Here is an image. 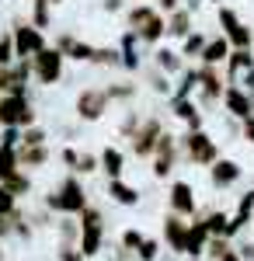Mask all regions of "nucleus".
Returning a JSON list of instances; mask_svg holds the SVG:
<instances>
[{
  "label": "nucleus",
  "mask_w": 254,
  "mask_h": 261,
  "mask_svg": "<svg viewBox=\"0 0 254 261\" xmlns=\"http://www.w3.org/2000/svg\"><path fill=\"white\" fill-rule=\"evenodd\" d=\"M177 7H185V4H181V0H157V11H160V14H171Z\"/></svg>",
  "instance_id": "nucleus-53"
},
{
  "label": "nucleus",
  "mask_w": 254,
  "mask_h": 261,
  "mask_svg": "<svg viewBox=\"0 0 254 261\" xmlns=\"http://www.w3.org/2000/svg\"><path fill=\"white\" fill-rule=\"evenodd\" d=\"M150 56H154V66H157V70H164L167 77H177V73L188 66V60L181 56V49H171V45H157Z\"/></svg>",
  "instance_id": "nucleus-16"
},
{
  "label": "nucleus",
  "mask_w": 254,
  "mask_h": 261,
  "mask_svg": "<svg viewBox=\"0 0 254 261\" xmlns=\"http://www.w3.org/2000/svg\"><path fill=\"white\" fill-rule=\"evenodd\" d=\"M206 254H209V261H244L240 251H237V244L226 241V237H213L209 247H206Z\"/></svg>",
  "instance_id": "nucleus-26"
},
{
  "label": "nucleus",
  "mask_w": 254,
  "mask_h": 261,
  "mask_svg": "<svg viewBox=\"0 0 254 261\" xmlns=\"http://www.w3.org/2000/svg\"><path fill=\"white\" fill-rule=\"evenodd\" d=\"M11 63H18V53H14V35H11V32H4V35H0V66H11Z\"/></svg>",
  "instance_id": "nucleus-40"
},
{
  "label": "nucleus",
  "mask_w": 254,
  "mask_h": 261,
  "mask_svg": "<svg viewBox=\"0 0 254 261\" xmlns=\"http://www.w3.org/2000/svg\"><path fill=\"white\" fill-rule=\"evenodd\" d=\"M0 185H7V188H11V192H14L18 199H24V195L32 192V174H28V171H14L11 178L0 181Z\"/></svg>",
  "instance_id": "nucleus-34"
},
{
  "label": "nucleus",
  "mask_w": 254,
  "mask_h": 261,
  "mask_svg": "<svg viewBox=\"0 0 254 261\" xmlns=\"http://www.w3.org/2000/svg\"><path fill=\"white\" fill-rule=\"evenodd\" d=\"M108 94H105V87H84L73 101V112H77L80 122H101L105 119V112H108Z\"/></svg>",
  "instance_id": "nucleus-9"
},
{
  "label": "nucleus",
  "mask_w": 254,
  "mask_h": 261,
  "mask_svg": "<svg viewBox=\"0 0 254 261\" xmlns=\"http://www.w3.org/2000/svg\"><path fill=\"white\" fill-rule=\"evenodd\" d=\"M143 241H146V233H143V230H136V226L122 230V247H125V251H133V254H136Z\"/></svg>",
  "instance_id": "nucleus-43"
},
{
  "label": "nucleus",
  "mask_w": 254,
  "mask_h": 261,
  "mask_svg": "<svg viewBox=\"0 0 254 261\" xmlns=\"http://www.w3.org/2000/svg\"><path fill=\"white\" fill-rule=\"evenodd\" d=\"M0 261H4V247H0Z\"/></svg>",
  "instance_id": "nucleus-59"
},
{
  "label": "nucleus",
  "mask_w": 254,
  "mask_h": 261,
  "mask_svg": "<svg viewBox=\"0 0 254 261\" xmlns=\"http://www.w3.org/2000/svg\"><path fill=\"white\" fill-rule=\"evenodd\" d=\"M177 161H181V140H177L174 133L164 129V136H160V143H157L154 157H150V171H154V178L157 181H167L171 174H174Z\"/></svg>",
  "instance_id": "nucleus-3"
},
{
  "label": "nucleus",
  "mask_w": 254,
  "mask_h": 261,
  "mask_svg": "<svg viewBox=\"0 0 254 261\" xmlns=\"http://www.w3.org/2000/svg\"><path fill=\"white\" fill-rule=\"evenodd\" d=\"M213 241V233H209V226H206V216L195 213L192 223H188V237H185V254L188 258H202L206 254V247Z\"/></svg>",
  "instance_id": "nucleus-12"
},
{
  "label": "nucleus",
  "mask_w": 254,
  "mask_h": 261,
  "mask_svg": "<svg viewBox=\"0 0 254 261\" xmlns=\"http://www.w3.org/2000/svg\"><path fill=\"white\" fill-rule=\"evenodd\" d=\"M202 4H206V0H185V7H188V11H192V14H195L198 7H202Z\"/></svg>",
  "instance_id": "nucleus-57"
},
{
  "label": "nucleus",
  "mask_w": 254,
  "mask_h": 261,
  "mask_svg": "<svg viewBox=\"0 0 254 261\" xmlns=\"http://www.w3.org/2000/svg\"><path fill=\"white\" fill-rule=\"evenodd\" d=\"M14 213H18V195L7 185H0V216H14Z\"/></svg>",
  "instance_id": "nucleus-42"
},
{
  "label": "nucleus",
  "mask_w": 254,
  "mask_h": 261,
  "mask_svg": "<svg viewBox=\"0 0 254 261\" xmlns=\"http://www.w3.org/2000/svg\"><path fill=\"white\" fill-rule=\"evenodd\" d=\"M94 53H98V45H91V42H84V39H73V45L66 49V60L91 63V60H94Z\"/></svg>",
  "instance_id": "nucleus-33"
},
{
  "label": "nucleus",
  "mask_w": 254,
  "mask_h": 261,
  "mask_svg": "<svg viewBox=\"0 0 254 261\" xmlns=\"http://www.w3.org/2000/svg\"><path fill=\"white\" fill-rule=\"evenodd\" d=\"M240 178H244V167H240L234 157H219V161L209 167V185H213L216 192H226V188H234Z\"/></svg>",
  "instance_id": "nucleus-11"
},
{
  "label": "nucleus",
  "mask_w": 254,
  "mask_h": 261,
  "mask_svg": "<svg viewBox=\"0 0 254 261\" xmlns=\"http://www.w3.org/2000/svg\"><path fill=\"white\" fill-rule=\"evenodd\" d=\"M122 7H125V0H101V11L105 14H118Z\"/></svg>",
  "instance_id": "nucleus-54"
},
{
  "label": "nucleus",
  "mask_w": 254,
  "mask_h": 261,
  "mask_svg": "<svg viewBox=\"0 0 254 261\" xmlns=\"http://www.w3.org/2000/svg\"><path fill=\"white\" fill-rule=\"evenodd\" d=\"M77 223H80V226H94V223H105V213H101L98 205H87V209H84V213L77 216Z\"/></svg>",
  "instance_id": "nucleus-47"
},
{
  "label": "nucleus",
  "mask_w": 254,
  "mask_h": 261,
  "mask_svg": "<svg viewBox=\"0 0 254 261\" xmlns=\"http://www.w3.org/2000/svg\"><path fill=\"white\" fill-rule=\"evenodd\" d=\"M146 84L154 87L160 98H171V94H174V84H171V77H167L164 70H157V66L150 70V73H146Z\"/></svg>",
  "instance_id": "nucleus-32"
},
{
  "label": "nucleus",
  "mask_w": 254,
  "mask_h": 261,
  "mask_svg": "<svg viewBox=\"0 0 254 261\" xmlns=\"http://www.w3.org/2000/svg\"><path fill=\"white\" fill-rule=\"evenodd\" d=\"M223 91H226V73L223 66H202L198 63V105L202 108H213V105H223Z\"/></svg>",
  "instance_id": "nucleus-5"
},
{
  "label": "nucleus",
  "mask_w": 254,
  "mask_h": 261,
  "mask_svg": "<svg viewBox=\"0 0 254 261\" xmlns=\"http://www.w3.org/2000/svg\"><path fill=\"white\" fill-rule=\"evenodd\" d=\"M87 205H91V199H87V188H84V181L77 174H66L45 195V209H53L56 216H80Z\"/></svg>",
  "instance_id": "nucleus-1"
},
{
  "label": "nucleus",
  "mask_w": 254,
  "mask_h": 261,
  "mask_svg": "<svg viewBox=\"0 0 254 261\" xmlns=\"http://www.w3.org/2000/svg\"><path fill=\"white\" fill-rule=\"evenodd\" d=\"M139 112L136 108H129V112H125V119H122V125H118V136H122V140H133V133H136L139 129Z\"/></svg>",
  "instance_id": "nucleus-41"
},
{
  "label": "nucleus",
  "mask_w": 254,
  "mask_h": 261,
  "mask_svg": "<svg viewBox=\"0 0 254 261\" xmlns=\"http://www.w3.org/2000/svg\"><path fill=\"white\" fill-rule=\"evenodd\" d=\"M206 216V226H209V233L213 237H226V223H230V213H223V209H213V213H202Z\"/></svg>",
  "instance_id": "nucleus-35"
},
{
  "label": "nucleus",
  "mask_w": 254,
  "mask_h": 261,
  "mask_svg": "<svg viewBox=\"0 0 254 261\" xmlns=\"http://www.w3.org/2000/svg\"><path fill=\"white\" fill-rule=\"evenodd\" d=\"M254 66V53L251 49H234L230 60L223 63V73H226V84H240V77Z\"/></svg>",
  "instance_id": "nucleus-20"
},
{
  "label": "nucleus",
  "mask_w": 254,
  "mask_h": 261,
  "mask_svg": "<svg viewBox=\"0 0 254 261\" xmlns=\"http://www.w3.org/2000/svg\"><path fill=\"white\" fill-rule=\"evenodd\" d=\"M14 171H21V157L18 150H11V146H0V181H7Z\"/></svg>",
  "instance_id": "nucleus-31"
},
{
  "label": "nucleus",
  "mask_w": 254,
  "mask_h": 261,
  "mask_svg": "<svg viewBox=\"0 0 254 261\" xmlns=\"http://www.w3.org/2000/svg\"><path fill=\"white\" fill-rule=\"evenodd\" d=\"M108 195H112V202L125 205V209L139 205V188H136V185H129L125 178H112V181H108Z\"/></svg>",
  "instance_id": "nucleus-23"
},
{
  "label": "nucleus",
  "mask_w": 254,
  "mask_h": 261,
  "mask_svg": "<svg viewBox=\"0 0 254 261\" xmlns=\"http://www.w3.org/2000/svg\"><path fill=\"white\" fill-rule=\"evenodd\" d=\"M0 129H4V125H0Z\"/></svg>",
  "instance_id": "nucleus-62"
},
{
  "label": "nucleus",
  "mask_w": 254,
  "mask_h": 261,
  "mask_svg": "<svg viewBox=\"0 0 254 261\" xmlns=\"http://www.w3.org/2000/svg\"><path fill=\"white\" fill-rule=\"evenodd\" d=\"M56 258H59V261H87L84 254H80V247H77V244H59Z\"/></svg>",
  "instance_id": "nucleus-48"
},
{
  "label": "nucleus",
  "mask_w": 254,
  "mask_h": 261,
  "mask_svg": "<svg viewBox=\"0 0 254 261\" xmlns=\"http://www.w3.org/2000/svg\"><path fill=\"white\" fill-rule=\"evenodd\" d=\"M154 14H157V7H150V4L136 0V4H133L129 11H125V28H129V32H139V28H143L146 21L154 18Z\"/></svg>",
  "instance_id": "nucleus-28"
},
{
  "label": "nucleus",
  "mask_w": 254,
  "mask_h": 261,
  "mask_svg": "<svg viewBox=\"0 0 254 261\" xmlns=\"http://www.w3.org/2000/svg\"><path fill=\"white\" fill-rule=\"evenodd\" d=\"M56 226H59V241H63V244H77L80 241V223H77V216H63Z\"/></svg>",
  "instance_id": "nucleus-37"
},
{
  "label": "nucleus",
  "mask_w": 254,
  "mask_h": 261,
  "mask_svg": "<svg viewBox=\"0 0 254 261\" xmlns=\"http://www.w3.org/2000/svg\"><path fill=\"white\" fill-rule=\"evenodd\" d=\"M240 87H244L247 94H251V91H254V66H251V70H247V73H244V77H240Z\"/></svg>",
  "instance_id": "nucleus-56"
},
{
  "label": "nucleus",
  "mask_w": 254,
  "mask_h": 261,
  "mask_svg": "<svg viewBox=\"0 0 254 261\" xmlns=\"http://www.w3.org/2000/svg\"><path fill=\"white\" fill-rule=\"evenodd\" d=\"M206 42H209V35L195 28V32L188 35V39H181V56H185L188 63H192V60L198 63V56H202V49H206Z\"/></svg>",
  "instance_id": "nucleus-30"
},
{
  "label": "nucleus",
  "mask_w": 254,
  "mask_h": 261,
  "mask_svg": "<svg viewBox=\"0 0 254 261\" xmlns=\"http://www.w3.org/2000/svg\"><path fill=\"white\" fill-rule=\"evenodd\" d=\"M0 146L18 150V146H21V129H14V125H4V129H0Z\"/></svg>",
  "instance_id": "nucleus-46"
},
{
  "label": "nucleus",
  "mask_w": 254,
  "mask_h": 261,
  "mask_svg": "<svg viewBox=\"0 0 254 261\" xmlns=\"http://www.w3.org/2000/svg\"><path fill=\"white\" fill-rule=\"evenodd\" d=\"M164 136V122L157 119V115H146V119L139 122V129L133 133V140H129V150H133V157L139 161H150L157 150V143Z\"/></svg>",
  "instance_id": "nucleus-7"
},
{
  "label": "nucleus",
  "mask_w": 254,
  "mask_h": 261,
  "mask_svg": "<svg viewBox=\"0 0 254 261\" xmlns=\"http://www.w3.org/2000/svg\"><path fill=\"white\" fill-rule=\"evenodd\" d=\"M237 251H240V258H244V261H254V244H251V241L237 244Z\"/></svg>",
  "instance_id": "nucleus-55"
},
{
  "label": "nucleus",
  "mask_w": 254,
  "mask_h": 261,
  "mask_svg": "<svg viewBox=\"0 0 254 261\" xmlns=\"http://www.w3.org/2000/svg\"><path fill=\"white\" fill-rule=\"evenodd\" d=\"M136 35H139V42H143V45H150V49H157L160 42L167 39V14H160V11H157V14H154L150 21H146L143 28H139Z\"/></svg>",
  "instance_id": "nucleus-21"
},
{
  "label": "nucleus",
  "mask_w": 254,
  "mask_h": 261,
  "mask_svg": "<svg viewBox=\"0 0 254 261\" xmlns=\"http://www.w3.org/2000/svg\"><path fill=\"white\" fill-rule=\"evenodd\" d=\"M157 254H160V241H154V237H146V241L139 244V251H136L139 261H157Z\"/></svg>",
  "instance_id": "nucleus-45"
},
{
  "label": "nucleus",
  "mask_w": 254,
  "mask_h": 261,
  "mask_svg": "<svg viewBox=\"0 0 254 261\" xmlns=\"http://www.w3.org/2000/svg\"><path fill=\"white\" fill-rule=\"evenodd\" d=\"M63 66H66V56L49 42L39 56H32V77H35L42 87H53V84L63 81Z\"/></svg>",
  "instance_id": "nucleus-4"
},
{
  "label": "nucleus",
  "mask_w": 254,
  "mask_h": 261,
  "mask_svg": "<svg viewBox=\"0 0 254 261\" xmlns=\"http://www.w3.org/2000/svg\"><path fill=\"white\" fill-rule=\"evenodd\" d=\"M94 171H101V153H80V164L73 174H94Z\"/></svg>",
  "instance_id": "nucleus-44"
},
{
  "label": "nucleus",
  "mask_w": 254,
  "mask_h": 261,
  "mask_svg": "<svg viewBox=\"0 0 254 261\" xmlns=\"http://www.w3.org/2000/svg\"><path fill=\"white\" fill-rule=\"evenodd\" d=\"M14 233V216H0V241H7Z\"/></svg>",
  "instance_id": "nucleus-52"
},
{
  "label": "nucleus",
  "mask_w": 254,
  "mask_h": 261,
  "mask_svg": "<svg viewBox=\"0 0 254 261\" xmlns=\"http://www.w3.org/2000/svg\"><path fill=\"white\" fill-rule=\"evenodd\" d=\"M101 171L112 178H122L125 174V150H118V146H105L101 150Z\"/></svg>",
  "instance_id": "nucleus-25"
},
{
  "label": "nucleus",
  "mask_w": 254,
  "mask_h": 261,
  "mask_svg": "<svg viewBox=\"0 0 254 261\" xmlns=\"http://www.w3.org/2000/svg\"><path fill=\"white\" fill-rule=\"evenodd\" d=\"M195 32V14L188 11V7H177V11H171L167 14V39H188Z\"/></svg>",
  "instance_id": "nucleus-19"
},
{
  "label": "nucleus",
  "mask_w": 254,
  "mask_h": 261,
  "mask_svg": "<svg viewBox=\"0 0 254 261\" xmlns=\"http://www.w3.org/2000/svg\"><path fill=\"white\" fill-rule=\"evenodd\" d=\"M240 136H244V143H251V146H254V115L240 119Z\"/></svg>",
  "instance_id": "nucleus-51"
},
{
  "label": "nucleus",
  "mask_w": 254,
  "mask_h": 261,
  "mask_svg": "<svg viewBox=\"0 0 254 261\" xmlns=\"http://www.w3.org/2000/svg\"><path fill=\"white\" fill-rule=\"evenodd\" d=\"M32 4V14H28V21L35 24V28H53V0H28Z\"/></svg>",
  "instance_id": "nucleus-29"
},
{
  "label": "nucleus",
  "mask_w": 254,
  "mask_h": 261,
  "mask_svg": "<svg viewBox=\"0 0 254 261\" xmlns=\"http://www.w3.org/2000/svg\"><path fill=\"white\" fill-rule=\"evenodd\" d=\"M223 112L230 115V119H247V115H254L251 108V94L240 87V84H226V91H223Z\"/></svg>",
  "instance_id": "nucleus-13"
},
{
  "label": "nucleus",
  "mask_w": 254,
  "mask_h": 261,
  "mask_svg": "<svg viewBox=\"0 0 254 261\" xmlns=\"http://www.w3.org/2000/svg\"><path fill=\"white\" fill-rule=\"evenodd\" d=\"M188 261H202V258H188Z\"/></svg>",
  "instance_id": "nucleus-61"
},
{
  "label": "nucleus",
  "mask_w": 254,
  "mask_h": 261,
  "mask_svg": "<svg viewBox=\"0 0 254 261\" xmlns=\"http://www.w3.org/2000/svg\"><path fill=\"white\" fill-rule=\"evenodd\" d=\"M139 35L136 32H122V39H118V53H122V70H129V73H139L143 70V56H139Z\"/></svg>",
  "instance_id": "nucleus-15"
},
{
  "label": "nucleus",
  "mask_w": 254,
  "mask_h": 261,
  "mask_svg": "<svg viewBox=\"0 0 254 261\" xmlns=\"http://www.w3.org/2000/svg\"><path fill=\"white\" fill-rule=\"evenodd\" d=\"M0 125H14V129H28V125H35L32 98H21V94H0Z\"/></svg>",
  "instance_id": "nucleus-6"
},
{
  "label": "nucleus",
  "mask_w": 254,
  "mask_h": 261,
  "mask_svg": "<svg viewBox=\"0 0 254 261\" xmlns=\"http://www.w3.org/2000/svg\"><path fill=\"white\" fill-rule=\"evenodd\" d=\"M73 39H77V35H73V32H56V42H53V45H56L59 53H63V56H66V49H70V45H73Z\"/></svg>",
  "instance_id": "nucleus-50"
},
{
  "label": "nucleus",
  "mask_w": 254,
  "mask_h": 261,
  "mask_svg": "<svg viewBox=\"0 0 254 261\" xmlns=\"http://www.w3.org/2000/svg\"><path fill=\"white\" fill-rule=\"evenodd\" d=\"M167 213H177V216H185V220H192L198 213V199H195L192 181L174 178L167 185Z\"/></svg>",
  "instance_id": "nucleus-10"
},
{
  "label": "nucleus",
  "mask_w": 254,
  "mask_h": 261,
  "mask_svg": "<svg viewBox=\"0 0 254 261\" xmlns=\"http://www.w3.org/2000/svg\"><path fill=\"white\" fill-rule=\"evenodd\" d=\"M49 140V133L42 129V125H28V129H21V146H45Z\"/></svg>",
  "instance_id": "nucleus-39"
},
{
  "label": "nucleus",
  "mask_w": 254,
  "mask_h": 261,
  "mask_svg": "<svg viewBox=\"0 0 254 261\" xmlns=\"http://www.w3.org/2000/svg\"><path fill=\"white\" fill-rule=\"evenodd\" d=\"M185 237H188V223H185V216L167 213V216H164V241H167V247H171L174 254H185Z\"/></svg>",
  "instance_id": "nucleus-17"
},
{
  "label": "nucleus",
  "mask_w": 254,
  "mask_h": 261,
  "mask_svg": "<svg viewBox=\"0 0 254 261\" xmlns=\"http://www.w3.org/2000/svg\"><path fill=\"white\" fill-rule=\"evenodd\" d=\"M59 161L66 164V167H70V174H73V171H77V164H80V153L73 150V146H63V150H59Z\"/></svg>",
  "instance_id": "nucleus-49"
},
{
  "label": "nucleus",
  "mask_w": 254,
  "mask_h": 261,
  "mask_svg": "<svg viewBox=\"0 0 254 261\" xmlns=\"http://www.w3.org/2000/svg\"><path fill=\"white\" fill-rule=\"evenodd\" d=\"M11 35H14V53H18V60H32V56H39L42 49L49 45L45 32L35 28L32 21H14Z\"/></svg>",
  "instance_id": "nucleus-8"
},
{
  "label": "nucleus",
  "mask_w": 254,
  "mask_h": 261,
  "mask_svg": "<svg viewBox=\"0 0 254 261\" xmlns=\"http://www.w3.org/2000/svg\"><path fill=\"white\" fill-rule=\"evenodd\" d=\"M91 63L94 66H122V53H118V45H98Z\"/></svg>",
  "instance_id": "nucleus-36"
},
{
  "label": "nucleus",
  "mask_w": 254,
  "mask_h": 261,
  "mask_svg": "<svg viewBox=\"0 0 254 261\" xmlns=\"http://www.w3.org/2000/svg\"><path fill=\"white\" fill-rule=\"evenodd\" d=\"M105 94H108L112 105L115 101H133L136 98V84H105Z\"/></svg>",
  "instance_id": "nucleus-38"
},
{
  "label": "nucleus",
  "mask_w": 254,
  "mask_h": 261,
  "mask_svg": "<svg viewBox=\"0 0 254 261\" xmlns=\"http://www.w3.org/2000/svg\"><path fill=\"white\" fill-rule=\"evenodd\" d=\"M230 53H234V45L226 42V35H209L198 63H202V66H223V63L230 60Z\"/></svg>",
  "instance_id": "nucleus-18"
},
{
  "label": "nucleus",
  "mask_w": 254,
  "mask_h": 261,
  "mask_svg": "<svg viewBox=\"0 0 254 261\" xmlns=\"http://www.w3.org/2000/svg\"><path fill=\"white\" fill-rule=\"evenodd\" d=\"M18 157H21V171H39L53 161V150H49V143L45 146H18Z\"/></svg>",
  "instance_id": "nucleus-24"
},
{
  "label": "nucleus",
  "mask_w": 254,
  "mask_h": 261,
  "mask_svg": "<svg viewBox=\"0 0 254 261\" xmlns=\"http://www.w3.org/2000/svg\"><path fill=\"white\" fill-rule=\"evenodd\" d=\"M59 4H63V0H53V7H59Z\"/></svg>",
  "instance_id": "nucleus-58"
},
{
  "label": "nucleus",
  "mask_w": 254,
  "mask_h": 261,
  "mask_svg": "<svg viewBox=\"0 0 254 261\" xmlns=\"http://www.w3.org/2000/svg\"><path fill=\"white\" fill-rule=\"evenodd\" d=\"M195 91H198V63L195 66H185L177 73V87L171 98H195Z\"/></svg>",
  "instance_id": "nucleus-27"
},
{
  "label": "nucleus",
  "mask_w": 254,
  "mask_h": 261,
  "mask_svg": "<svg viewBox=\"0 0 254 261\" xmlns=\"http://www.w3.org/2000/svg\"><path fill=\"white\" fill-rule=\"evenodd\" d=\"M101 244H105V223H94V226H80V241H77V247H80V254L84 258H94L101 251Z\"/></svg>",
  "instance_id": "nucleus-22"
},
{
  "label": "nucleus",
  "mask_w": 254,
  "mask_h": 261,
  "mask_svg": "<svg viewBox=\"0 0 254 261\" xmlns=\"http://www.w3.org/2000/svg\"><path fill=\"white\" fill-rule=\"evenodd\" d=\"M181 153H185V161L192 167H213L219 161V146L206 129H188L181 136Z\"/></svg>",
  "instance_id": "nucleus-2"
},
{
  "label": "nucleus",
  "mask_w": 254,
  "mask_h": 261,
  "mask_svg": "<svg viewBox=\"0 0 254 261\" xmlns=\"http://www.w3.org/2000/svg\"><path fill=\"white\" fill-rule=\"evenodd\" d=\"M209 4H223V0H209Z\"/></svg>",
  "instance_id": "nucleus-60"
},
{
  "label": "nucleus",
  "mask_w": 254,
  "mask_h": 261,
  "mask_svg": "<svg viewBox=\"0 0 254 261\" xmlns=\"http://www.w3.org/2000/svg\"><path fill=\"white\" fill-rule=\"evenodd\" d=\"M171 105V112H174V119H181L188 129H202L206 125V115H202V105L195 98H167Z\"/></svg>",
  "instance_id": "nucleus-14"
}]
</instances>
